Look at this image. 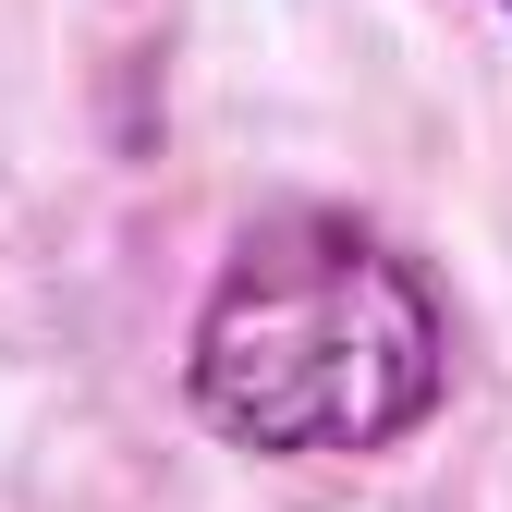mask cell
<instances>
[{
  "instance_id": "1",
  "label": "cell",
  "mask_w": 512,
  "mask_h": 512,
  "mask_svg": "<svg viewBox=\"0 0 512 512\" xmlns=\"http://www.w3.org/2000/svg\"><path fill=\"white\" fill-rule=\"evenodd\" d=\"M183 403L269 464H366L452 403V293L354 208H269L196 293Z\"/></svg>"
},
{
  "instance_id": "2",
  "label": "cell",
  "mask_w": 512,
  "mask_h": 512,
  "mask_svg": "<svg viewBox=\"0 0 512 512\" xmlns=\"http://www.w3.org/2000/svg\"><path fill=\"white\" fill-rule=\"evenodd\" d=\"M500 13H512V0H500Z\"/></svg>"
}]
</instances>
